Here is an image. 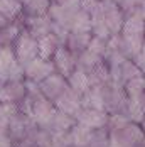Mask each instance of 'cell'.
I'll list each match as a JSON object with an SVG mask.
<instances>
[{"mask_svg": "<svg viewBox=\"0 0 145 147\" xmlns=\"http://www.w3.org/2000/svg\"><path fill=\"white\" fill-rule=\"evenodd\" d=\"M100 63H103V58L89 53V51H83L81 54L76 56V69H79V71L88 74L89 71H93Z\"/></svg>", "mask_w": 145, "mask_h": 147, "instance_id": "obj_19", "label": "cell"}, {"mask_svg": "<svg viewBox=\"0 0 145 147\" xmlns=\"http://www.w3.org/2000/svg\"><path fill=\"white\" fill-rule=\"evenodd\" d=\"M103 9V19L106 24V29L110 32V36H116L122 32V26L125 20V14L122 12V9L116 5L113 0H100Z\"/></svg>", "mask_w": 145, "mask_h": 147, "instance_id": "obj_5", "label": "cell"}, {"mask_svg": "<svg viewBox=\"0 0 145 147\" xmlns=\"http://www.w3.org/2000/svg\"><path fill=\"white\" fill-rule=\"evenodd\" d=\"M0 147H15L14 142L9 139V135L5 132V129H0Z\"/></svg>", "mask_w": 145, "mask_h": 147, "instance_id": "obj_31", "label": "cell"}, {"mask_svg": "<svg viewBox=\"0 0 145 147\" xmlns=\"http://www.w3.org/2000/svg\"><path fill=\"white\" fill-rule=\"evenodd\" d=\"M86 51H89V53H93V54H96V56L103 58V56H105V53H106V41H103V39H98V37H93V36H91Z\"/></svg>", "mask_w": 145, "mask_h": 147, "instance_id": "obj_28", "label": "cell"}, {"mask_svg": "<svg viewBox=\"0 0 145 147\" xmlns=\"http://www.w3.org/2000/svg\"><path fill=\"white\" fill-rule=\"evenodd\" d=\"M66 81H68V86H69L72 91H76L78 95H83V93H86L88 90L91 88L86 73H83V71H79V69H74V71L68 76Z\"/></svg>", "mask_w": 145, "mask_h": 147, "instance_id": "obj_20", "label": "cell"}, {"mask_svg": "<svg viewBox=\"0 0 145 147\" xmlns=\"http://www.w3.org/2000/svg\"><path fill=\"white\" fill-rule=\"evenodd\" d=\"M22 10V5L17 0H0V14L7 17L9 20H14Z\"/></svg>", "mask_w": 145, "mask_h": 147, "instance_id": "obj_26", "label": "cell"}, {"mask_svg": "<svg viewBox=\"0 0 145 147\" xmlns=\"http://www.w3.org/2000/svg\"><path fill=\"white\" fill-rule=\"evenodd\" d=\"M51 19L47 15L42 17H27L26 19V30L29 32L34 39H39L46 34L51 32Z\"/></svg>", "mask_w": 145, "mask_h": 147, "instance_id": "obj_15", "label": "cell"}, {"mask_svg": "<svg viewBox=\"0 0 145 147\" xmlns=\"http://www.w3.org/2000/svg\"><path fill=\"white\" fill-rule=\"evenodd\" d=\"M49 5H51V0H30L22 9L27 14V17H42V15H47Z\"/></svg>", "mask_w": 145, "mask_h": 147, "instance_id": "obj_24", "label": "cell"}, {"mask_svg": "<svg viewBox=\"0 0 145 147\" xmlns=\"http://www.w3.org/2000/svg\"><path fill=\"white\" fill-rule=\"evenodd\" d=\"M51 63H52V66H54V71L58 74H61L62 78H66V80H68V76L76 69V56L71 54L64 46H61L58 51L54 53Z\"/></svg>", "mask_w": 145, "mask_h": 147, "instance_id": "obj_10", "label": "cell"}, {"mask_svg": "<svg viewBox=\"0 0 145 147\" xmlns=\"http://www.w3.org/2000/svg\"><path fill=\"white\" fill-rule=\"evenodd\" d=\"M12 51H14L15 61L24 68L32 59L37 58V39H34L26 29H22L12 44Z\"/></svg>", "mask_w": 145, "mask_h": 147, "instance_id": "obj_2", "label": "cell"}, {"mask_svg": "<svg viewBox=\"0 0 145 147\" xmlns=\"http://www.w3.org/2000/svg\"><path fill=\"white\" fill-rule=\"evenodd\" d=\"M130 123V120L125 117V115H120V113H111V115H108V122H106V130L108 132H116V130H120V129H123L125 125H128Z\"/></svg>", "mask_w": 145, "mask_h": 147, "instance_id": "obj_27", "label": "cell"}, {"mask_svg": "<svg viewBox=\"0 0 145 147\" xmlns=\"http://www.w3.org/2000/svg\"><path fill=\"white\" fill-rule=\"evenodd\" d=\"M74 122L86 127L89 130H98L105 129L108 122V113L103 110H89V108H81L78 115L74 117Z\"/></svg>", "mask_w": 145, "mask_h": 147, "instance_id": "obj_8", "label": "cell"}, {"mask_svg": "<svg viewBox=\"0 0 145 147\" xmlns=\"http://www.w3.org/2000/svg\"><path fill=\"white\" fill-rule=\"evenodd\" d=\"M54 108L61 112V113H66V115H69V117H76L78 115V112L81 110V95H78L76 91H72L69 86L68 90L54 100Z\"/></svg>", "mask_w": 145, "mask_h": 147, "instance_id": "obj_9", "label": "cell"}, {"mask_svg": "<svg viewBox=\"0 0 145 147\" xmlns=\"http://www.w3.org/2000/svg\"><path fill=\"white\" fill-rule=\"evenodd\" d=\"M37 130V125L32 122V118L20 113L19 110H15L12 113V117L9 118V123L5 127V132L9 135V139L15 144H19L22 139L29 137L30 134H34Z\"/></svg>", "mask_w": 145, "mask_h": 147, "instance_id": "obj_1", "label": "cell"}, {"mask_svg": "<svg viewBox=\"0 0 145 147\" xmlns=\"http://www.w3.org/2000/svg\"><path fill=\"white\" fill-rule=\"evenodd\" d=\"M26 98L24 81H7L0 85V103L3 105H19Z\"/></svg>", "mask_w": 145, "mask_h": 147, "instance_id": "obj_11", "label": "cell"}, {"mask_svg": "<svg viewBox=\"0 0 145 147\" xmlns=\"http://www.w3.org/2000/svg\"><path fill=\"white\" fill-rule=\"evenodd\" d=\"M17 2H19V3H20V5H26V3H27V2H30V0H17Z\"/></svg>", "mask_w": 145, "mask_h": 147, "instance_id": "obj_32", "label": "cell"}, {"mask_svg": "<svg viewBox=\"0 0 145 147\" xmlns=\"http://www.w3.org/2000/svg\"><path fill=\"white\" fill-rule=\"evenodd\" d=\"M91 30V19L85 10H78L72 14L69 20V32H89Z\"/></svg>", "mask_w": 145, "mask_h": 147, "instance_id": "obj_22", "label": "cell"}, {"mask_svg": "<svg viewBox=\"0 0 145 147\" xmlns=\"http://www.w3.org/2000/svg\"><path fill=\"white\" fill-rule=\"evenodd\" d=\"M89 39H91V32H69L66 41H64V47L74 54H81L83 51H86L88 44H89Z\"/></svg>", "mask_w": 145, "mask_h": 147, "instance_id": "obj_14", "label": "cell"}, {"mask_svg": "<svg viewBox=\"0 0 145 147\" xmlns=\"http://www.w3.org/2000/svg\"><path fill=\"white\" fill-rule=\"evenodd\" d=\"M122 36H144V10L135 9L128 14L122 26Z\"/></svg>", "mask_w": 145, "mask_h": 147, "instance_id": "obj_12", "label": "cell"}, {"mask_svg": "<svg viewBox=\"0 0 145 147\" xmlns=\"http://www.w3.org/2000/svg\"><path fill=\"white\" fill-rule=\"evenodd\" d=\"M66 90H68V81H66V78H62L58 73L49 74L46 80H42L39 83L41 95H42L46 100H49L51 103H54V100L59 98Z\"/></svg>", "mask_w": 145, "mask_h": 147, "instance_id": "obj_6", "label": "cell"}, {"mask_svg": "<svg viewBox=\"0 0 145 147\" xmlns=\"http://www.w3.org/2000/svg\"><path fill=\"white\" fill-rule=\"evenodd\" d=\"M74 123H76V122H74V118H72V117L66 115V113H61V112L56 110V113H54L52 118L49 120V123L44 127V130H47V132H51V134L69 132Z\"/></svg>", "mask_w": 145, "mask_h": 147, "instance_id": "obj_16", "label": "cell"}, {"mask_svg": "<svg viewBox=\"0 0 145 147\" xmlns=\"http://www.w3.org/2000/svg\"><path fill=\"white\" fill-rule=\"evenodd\" d=\"M15 56L12 47H0V85L9 81V69L14 64Z\"/></svg>", "mask_w": 145, "mask_h": 147, "instance_id": "obj_21", "label": "cell"}, {"mask_svg": "<svg viewBox=\"0 0 145 147\" xmlns=\"http://www.w3.org/2000/svg\"><path fill=\"white\" fill-rule=\"evenodd\" d=\"M61 46H62V42L59 41L52 32L46 34V36L37 39V58L51 61L52 56H54V53L58 51Z\"/></svg>", "mask_w": 145, "mask_h": 147, "instance_id": "obj_13", "label": "cell"}, {"mask_svg": "<svg viewBox=\"0 0 145 147\" xmlns=\"http://www.w3.org/2000/svg\"><path fill=\"white\" fill-rule=\"evenodd\" d=\"M81 108H89V110H103V98L98 86H91L86 93L81 95Z\"/></svg>", "mask_w": 145, "mask_h": 147, "instance_id": "obj_18", "label": "cell"}, {"mask_svg": "<svg viewBox=\"0 0 145 147\" xmlns=\"http://www.w3.org/2000/svg\"><path fill=\"white\" fill-rule=\"evenodd\" d=\"M54 3H58L59 7H62L64 10H69V12H78V10H81L79 0H56Z\"/></svg>", "mask_w": 145, "mask_h": 147, "instance_id": "obj_30", "label": "cell"}, {"mask_svg": "<svg viewBox=\"0 0 145 147\" xmlns=\"http://www.w3.org/2000/svg\"><path fill=\"white\" fill-rule=\"evenodd\" d=\"M91 132L86 127L79 125V123H74L69 130V135H71V142L72 147H86L89 144V139H91Z\"/></svg>", "mask_w": 145, "mask_h": 147, "instance_id": "obj_23", "label": "cell"}, {"mask_svg": "<svg viewBox=\"0 0 145 147\" xmlns=\"http://www.w3.org/2000/svg\"><path fill=\"white\" fill-rule=\"evenodd\" d=\"M127 118L132 123H138L144 125V115H145V95L138 96V98H128L127 103V112H125Z\"/></svg>", "mask_w": 145, "mask_h": 147, "instance_id": "obj_17", "label": "cell"}, {"mask_svg": "<svg viewBox=\"0 0 145 147\" xmlns=\"http://www.w3.org/2000/svg\"><path fill=\"white\" fill-rule=\"evenodd\" d=\"M34 142H36V147H51L52 146V134L44 129H37V132L34 135Z\"/></svg>", "mask_w": 145, "mask_h": 147, "instance_id": "obj_29", "label": "cell"}, {"mask_svg": "<svg viewBox=\"0 0 145 147\" xmlns=\"http://www.w3.org/2000/svg\"><path fill=\"white\" fill-rule=\"evenodd\" d=\"M86 147H91V146H86Z\"/></svg>", "mask_w": 145, "mask_h": 147, "instance_id": "obj_33", "label": "cell"}, {"mask_svg": "<svg viewBox=\"0 0 145 147\" xmlns=\"http://www.w3.org/2000/svg\"><path fill=\"white\" fill-rule=\"evenodd\" d=\"M144 90H145L144 76L133 78V80L127 81V83L123 85V91H125L127 98H138V96H144Z\"/></svg>", "mask_w": 145, "mask_h": 147, "instance_id": "obj_25", "label": "cell"}, {"mask_svg": "<svg viewBox=\"0 0 145 147\" xmlns=\"http://www.w3.org/2000/svg\"><path fill=\"white\" fill-rule=\"evenodd\" d=\"M110 134V140H113L116 146L120 147H137L144 142V129L138 123H128L123 129L116 130V132H108Z\"/></svg>", "mask_w": 145, "mask_h": 147, "instance_id": "obj_3", "label": "cell"}, {"mask_svg": "<svg viewBox=\"0 0 145 147\" xmlns=\"http://www.w3.org/2000/svg\"><path fill=\"white\" fill-rule=\"evenodd\" d=\"M52 73H56L52 63L46 61V59H41V58L32 59L29 64L24 66V80L32 81V83H37V85Z\"/></svg>", "mask_w": 145, "mask_h": 147, "instance_id": "obj_7", "label": "cell"}, {"mask_svg": "<svg viewBox=\"0 0 145 147\" xmlns=\"http://www.w3.org/2000/svg\"><path fill=\"white\" fill-rule=\"evenodd\" d=\"M54 113H56L54 105L49 102V100H46L42 95H37V96H32L30 98V115L29 117L37 125V129H44L49 123V120L52 118Z\"/></svg>", "mask_w": 145, "mask_h": 147, "instance_id": "obj_4", "label": "cell"}]
</instances>
